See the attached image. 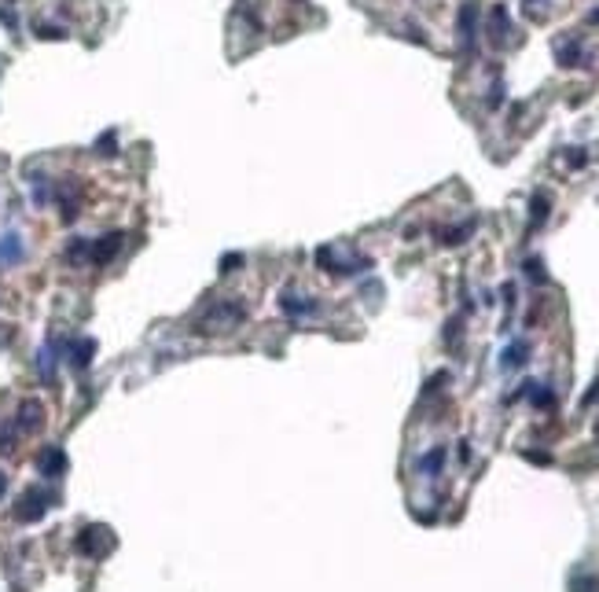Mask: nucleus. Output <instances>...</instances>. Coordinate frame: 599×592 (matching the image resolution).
<instances>
[{
  "instance_id": "f257e3e1",
  "label": "nucleus",
  "mask_w": 599,
  "mask_h": 592,
  "mask_svg": "<svg viewBox=\"0 0 599 592\" xmlns=\"http://www.w3.org/2000/svg\"><path fill=\"white\" fill-rule=\"evenodd\" d=\"M243 320H247V309H243V302H232V298H224V302H213V306L202 309V317L191 324V331H195V335H221V331L239 328Z\"/></svg>"
},
{
  "instance_id": "f03ea898",
  "label": "nucleus",
  "mask_w": 599,
  "mask_h": 592,
  "mask_svg": "<svg viewBox=\"0 0 599 592\" xmlns=\"http://www.w3.org/2000/svg\"><path fill=\"white\" fill-rule=\"evenodd\" d=\"M114 548V537L107 526H85V530L78 533V552L81 556H103Z\"/></svg>"
},
{
  "instance_id": "7ed1b4c3",
  "label": "nucleus",
  "mask_w": 599,
  "mask_h": 592,
  "mask_svg": "<svg viewBox=\"0 0 599 592\" xmlns=\"http://www.w3.org/2000/svg\"><path fill=\"white\" fill-rule=\"evenodd\" d=\"M45 511H48V493H41V489H26L23 500L15 504L19 522H37V519H45Z\"/></svg>"
},
{
  "instance_id": "20e7f679",
  "label": "nucleus",
  "mask_w": 599,
  "mask_h": 592,
  "mask_svg": "<svg viewBox=\"0 0 599 592\" xmlns=\"http://www.w3.org/2000/svg\"><path fill=\"white\" fill-rule=\"evenodd\" d=\"M456 30H459V41H464V52H475V41H478V4L475 0L459 8Z\"/></svg>"
},
{
  "instance_id": "39448f33",
  "label": "nucleus",
  "mask_w": 599,
  "mask_h": 592,
  "mask_svg": "<svg viewBox=\"0 0 599 592\" xmlns=\"http://www.w3.org/2000/svg\"><path fill=\"white\" fill-rule=\"evenodd\" d=\"M41 423H45V405H41L37 397H30V401H23V405H19L15 430H23V434H30V430H37Z\"/></svg>"
},
{
  "instance_id": "423d86ee",
  "label": "nucleus",
  "mask_w": 599,
  "mask_h": 592,
  "mask_svg": "<svg viewBox=\"0 0 599 592\" xmlns=\"http://www.w3.org/2000/svg\"><path fill=\"white\" fill-rule=\"evenodd\" d=\"M37 467H41V475H45V478H59V475H67V453H63L59 445H48L45 453L37 456Z\"/></svg>"
},
{
  "instance_id": "0eeeda50",
  "label": "nucleus",
  "mask_w": 599,
  "mask_h": 592,
  "mask_svg": "<svg viewBox=\"0 0 599 592\" xmlns=\"http://www.w3.org/2000/svg\"><path fill=\"white\" fill-rule=\"evenodd\" d=\"M122 240H125V235L122 232H111V235H100V240H96L92 243V262L96 265H107V262H111V257L118 254V246H122Z\"/></svg>"
},
{
  "instance_id": "6e6552de",
  "label": "nucleus",
  "mask_w": 599,
  "mask_h": 592,
  "mask_svg": "<svg viewBox=\"0 0 599 592\" xmlns=\"http://www.w3.org/2000/svg\"><path fill=\"white\" fill-rule=\"evenodd\" d=\"M508 30H511V23H508V8L504 4H497L493 12H489V37L497 41H508Z\"/></svg>"
},
{
  "instance_id": "1a4fd4ad",
  "label": "nucleus",
  "mask_w": 599,
  "mask_h": 592,
  "mask_svg": "<svg viewBox=\"0 0 599 592\" xmlns=\"http://www.w3.org/2000/svg\"><path fill=\"white\" fill-rule=\"evenodd\" d=\"M548 213H552V199L544 195V191H537L530 202V229H541L544 221H548Z\"/></svg>"
},
{
  "instance_id": "9d476101",
  "label": "nucleus",
  "mask_w": 599,
  "mask_h": 592,
  "mask_svg": "<svg viewBox=\"0 0 599 592\" xmlns=\"http://www.w3.org/2000/svg\"><path fill=\"white\" fill-rule=\"evenodd\" d=\"M555 59H559V67H581L585 48L577 45V41H566V45H559V48H555Z\"/></svg>"
},
{
  "instance_id": "9b49d317",
  "label": "nucleus",
  "mask_w": 599,
  "mask_h": 592,
  "mask_svg": "<svg viewBox=\"0 0 599 592\" xmlns=\"http://www.w3.org/2000/svg\"><path fill=\"white\" fill-rule=\"evenodd\" d=\"M442 464H445V449H442V445H434L431 453H423V456H420V464H415V467H420L423 475H437V471H442Z\"/></svg>"
},
{
  "instance_id": "f8f14e48",
  "label": "nucleus",
  "mask_w": 599,
  "mask_h": 592,
  "mask_svg": "<svg viewBox=\"0 0 599 592\" xmlns=\"http://www.w3.org/2000/svg\"><path fill=\"white\" fill-rule=\"evenodd\" d=\"M526 353H530L526 342H511V346L504 350V361H500V368H519V364H526Z\"/></svg>"
},
{
  "instance_id": "ddd939ff",
  "label": "nucleus",
  "mask_w": 599,
  "mask_h": 592,
  "mask_svg": "<svg viewBox=\"0 0 599 592\" xmlns=\"http://www.w3.org/2000/svg\"><path fill=\"white\" fill-rule=\"evenodd\" d=\"M470 232H475V221H464L459 229H445V232H437V235H442L445 246H459V243H467Z\"/></svg>"
},
{
  "instance_id": "4468645a",
  "label": "nucleus",
  "mask_w": 599,
  "mask_h": 592,
  "mask_svg": "<svg viewBox=\"0 0 599 592\" xmlns=\"http://www.w3.org/2000/svg\"><path fill=\"white\" fill-rule=\"evenodd\" d=\"M92 353H96V342H92V339H81L78 346H74V357H70V364H74V368H89Z\"/></svg>"
},
{
  "instance_id": "2eb2a0df",
  "label": "nucleus",
  "mask_w": 599,
  "mask_h": 592,
  "mask_svg": "<svg viewBox=\"0 0 599 592\" xmlns=\"http://www.w3.org/2000/svg\"><path fill=\"white\" fill-rule=\"evenodd\" d=\"M280 309H287V313H294V317H302V313H313L316 302H298V298L283 295V298H280Z\"/></svg>"
},
{
  "instance_id": "dca6fc26",
  "label": "nucleus",
  "mask_w": 599,
  "mask_h": 592,
  "mask_svg": "<svg viewBox=\"0 0 599 592\" xmlns=\"http://www.w3.org/2000/svg\"><path fill=\"white\" fill-rule=\"evenodd\" d=\"M530 397H533V405H537V408H548V405L555 401V394H552V390H544V386H537V383L530 386Z\"/></svg>"
},
{
  "instance_id": "f3484780",
  "label": "nucleus",
  "mask_w": 599,
  "mask_h": 592,
  "mask_svg": "<svg viewBox=\"0 0 599 592\" xmlns=\"http://www.w3.org/2000/svg\"><path fill=\"white\" fill-rule=\"evenodd\" d=\"M522 268H526V276L533 279V284H544V279H548V276H544V268H541V262H537V257H530V262L522 265Z\"/></svg>"
},
{
  "instance_id": "a211bd4d",
  "label": "nucleus",
  "mask_w": 599,
  "mask_h": 592,
  "mask_svg": "<svg viewBox=\"0 0 599 592\" xmlns=\"http://www.w3.org/2000/svg\"><path fill=\"white\" fill-rule=\"evenodd\" d=\"M588 162V155L581 151V147H570V155H566V166H570V169H581Z\"/></svg>"
},
{
  "instance_id": "6ab92c4d",
  "label": "nucleus",
  "mask_w": 599,
  "mask_h": 592,
  "mask_svg": "<svg viewBox=\"0 0 599 592\" xmlns=\"http://www.w3.org/2000/svg\"><path fill=\"white\" fill-rule=\"evenodd\" d=\"M239 265H243V254H224L221 257V273H235Z\"/></svg>"
},
{
  "instance_id": "aec40b11",
  "label": "nucleus",
  "mask_w": 599,
  "mask_h": 592,
  "mask_svg": "<svg viewBox=\"0 0 599 592\" xmlns=\"http://www.w3.org/2000/svg\"><path fill=\"white\" fill-rule=\"evenodd\" d=\"M596 401H599V379L592 383V390H588V394L581 397V405H585V408H588V405H596Z\"/></svg>"
},
{
  "instance_id": "412c9836",
  "label": "nucleus",
  "mask_w": 599,
  "mask_h": 592,
  "mask_svg": "<svg viewBox=\"0 0 599 592\" xmlns=\"http://www.w3.org/2000/svg\"><path fill=\"white\" fill-rule=\"evenodd\" d=\"M522 456H526V460H533V464H552V456H548V453H530V449H526Z\"/></svg>"
},
{
  "instance_id": "4be33fe9",
  "label": "nucleus",
  "mask_w": 599,
  "mask_h": 592,
  "mask_svg": "<svg viewBox=\"0 0 599 592\" xmlns=\"http://www.w3.org/2000/svg\"><path fill=\"white\" fill-rule=\"evenodd\" d=\"M588 23H599V8H596V12H592V15H588Z\"/></svg>"
},
{
  "instance_id": "5701e85b",
  "label": "nucleus",
  "mask_w": 599,
  "mask_h": 592,
  "mask_svg": "<svg viewBox=\"0 0 599 592\" xmlns=\"http://www.w3.org/2000/svg\"><path fill=\"white\" fill-rule=\"evenodd\" d=\"M4 489H8V482H4V475H0V497H4Z\"/></svg>"
}]
</instances>
